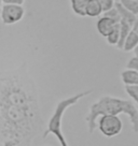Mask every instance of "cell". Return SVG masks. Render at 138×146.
I'll use <instances>...</instances> for the list:
<instances>
[{
    "mask_svg": "<svg viewBox=\"0 0 138 146\" xmlns=\"http://www.w3.org/2000/svg\"><path fill=\"white\" fill-rule=\"evenodd\" d=\"M42 127L36 85L19 70L0 73V144L31 146Z\"/></svg>",
    "mask_w": 138,
    "mask_h": 146,
    "instance_id": "1",
    "label": "cell"
},
{
    "mask_svg": "<svg viewBox=\"0 0 138 146\" xmlns=\"http://www.w3.org/2000/svg\"><path fill=\"white\" fill-rule=\"evenodd\" d=\"M120 114H125L129 117V123L132 125V130L135 133H138V109L132 101L112 96H102L91 105L88 114L85 117L88 132L92 134L96 130L97 119L100 116H119Z\"/></svg>",
    "mask_w": 138,
    "mask_h": 146,
    "instance_id": "2",
    "label": "cell"
},
{
    "mask_svg": "<svg viewBox=\"0 0 138 146\" xmlns=\"http://www.w3.org/2000/svg\"><path fill=\"white\" fill-rule=\"evenodd\" d=\"M90 94H92V89H88V90H84L81 92H78L74 96L68 97L66 99L60 100L57 105H56L55 110L53 112V114L51 115L50 119H49V123L46 126V130L43 132L42 137L46 139L48 135H54L57 139L58 143L60 144V146H69L63 131H62V121H63V116H64L65 112L71 108L72 105L77 104L79 101L83 99L84 97L88 96Z\"/></svg>",
    "mask_w": 138,
    "mask_h": 146,
    "instance_id": "3",
    "label": "cell"
},
{
    "mask_svg": "<svg viewBox=\"0 0 138 146\" xmlns=\"http://www.w3.org/2000/svg\"><path fill=\"white\" fill-rule=\"evenodd\" d=\"M97 128L102 135L106 137H113L122 132L123 123L119 116L102 115L97 119Z\"/></svg>",
    "mask_w": 138,
    "mask_h": 146,
    "instance_id": "4",
    "label": "cell"
},
{
    "mask_svg": "<svg viewBox=\"0 0 138 146\" xmlns=\"http://www.w3.org/2000/svg\"><path fill=\"white\" fill-rule=\"evenodd\" d=\"M25 15L23 5H3L1 7L0 17L5 25H13L22 21Z\"/></svg>",
    "mask_w": 138,
    "mask_h": 146,
    "instance_id": "5",
    "label": "cell"
},
{
    "mask_svg": "<svg viewBox=\"0 0 138 146\" xmlns=\"http://www.w3.org/2000/svg\"><path fill=\"white\" fill-rule=\"evenodd\" d=\"M117 25H118V23H115L112 19H110V18H108L102 15V16L97 21L96 29H97V31H98V33H99L101 36L106 38V36L113 30V28H115Z\"/></svg>",
    "mask_w": 138,
    "mask_h": 146,
    "instance_id": "6",
    "label": "cell"
},
{
    "mask_svg": "<svg viewBox=\"0 0 138 146\" xmlns=\"http://www.w3.org/2000/svg\"><path fill=\"white\" fill-rule=\"evenodd\" d=\"M121 81L125 86L138 85V71L126 68L121 72Z\"/></svg>",
    "mask_w": 138,
    "mask_h": 146,
    "instance_id": "7",
    "label": "cell"
},
{
    "mask_svg": "<svg viewBox=\"0 0 138 146\" xmlns=\"http://www.w3.org/2000/svg\"><path fill=\"white\" fill-rule=\"evenodd\" d=\"M115 7L117 8L118 12H119L120 19H121V22L127 23V24H129V25L132 26V25L134 24V22H135V19L137 18V16H136L135 14L132 13V12H129V10L125 9L124 7L121 5L119 1H117V2H115Z\"/></svg>",
    "mask_w": 138,
    "mask_h": 146,
    "instance_id": "8",
    "label": "cell"
},
{
    "mask_svg": "<svg viewBox=\"0 0 138 146\" xmlns=\"http://www.w3.org/2000/svg\"><path fill=\"white\" fill-rule=\"evenodd\" d=\"M102 14V9L98 0H88L85 8V16L98 17Z\"/></svg>",
    "mask_w": 138,
    "mask_h": 146,
    "instance_id": "9",
    "label": "cell"
},
{
    "mask_svg": "<svg viewBox=\"0 0 138 146\" xmlns=\"http://www.w3.org/2000/svg\"><path fill=\"white\" fill-rule=\"evenodd\" d=\"M137 45H138V35H136L132 30L129 33V36H126V39H125L122 50H124V52H132V50H134L137 47Z\"/></svg>",
    "mask_w": 138,
    "mask_h": 146,
    "instance_id": "10",
    "label": "cell"
},
{
    "mask_svg": "<svg viewBox=\"0 0 138 146\" xmlns=\"http://www.w3.org/2000/svg\"><path fill=\"white\" fill-rule=\"evenodd\" d=\"M88 0H70L71 9L78 16H85V8Z\"/></svg>",
    "mask_w": 138,
    "mask_h": 146,
    "instance_id": "11",
    "label": "cell"
},
{
    "mask_svg": "<svg viewBox=\"0 0 138 146\" xmlns=\"http://www.w3.org/2000/svg\"><path fill=\"white\" fill-rule=\"evenodd\" d=\"M119 25H120V41L118 43L117 47L119 50H122V47H123V44H124L126 36H129V33L132 31V26L127 23H124V22H120Z\"/></svg>",
    "mask_w": 138,
    "mask_h": 146,
    "instance_id": "12",
    "label": "cell"
},
{
    "mask_svg": "<svg viewBox=\"0 0 138 146\" xmlns=\"http://www.w3.org/2000/svg\"><path fill=\"white\" fill-rule=\"evenodd\" d=\"M119 24H118V25L113 28V30L106 36L107 43H108L109 45L117 46L118 43H119V41H120V25Z\"/></svg>",
    "mask_w": 138,
    "mask_h": 146,
    "instance_id": "13",
    "label": "cell"
},
{
    "mask_svg": "<svg viewBox=\"0 0 138 146\" xmlns=\"http://www.w3.org/2000/svg\"><path fill=\"white\" fill-rule=\"evenodd\" d=\"M119 2L129 12L138 16V1L136 0H119Z\"/></svg>",
    "mask_w": 138,
    "mask_h": 146,
    "instance_id": "14",
    "label": "cell"
},
{
    "mask_svg": "<svg viewBox=\"0 0 138 146\" xmlns=\"http://www.w3.org/2000/svg\"><path fill=\"white\" fill-rule=\"evenodd\" d=\"M125 91L129 96V98L138 104V85L134 86H125Z\"/></svg>",
    "mask_w": 138,
    "mask_h": 146,
    "instance_id": "15",
    "label": "cell"
},
{
    "mask_svg": "<svg viewBox=\"0 0 138 146\" xmlns=\"http://www.w3.org/2000/svg\"><path fill=\"white\" fill-rule=\"evenodd\" d=\"M102 14H104V16L110 18V19H112V21H113V22H115V23L119 24L120 22H121L119 12H118V10H117V8H115V7H113L112 9L108 10V11H106V12H104Z\"/></svg>",
    "mask_w": 138,
    "mask_h": 146,
    "instance_id": "16",
    "label": "cell"
},
{
    "mask_svg": "<svg viewBox=\"0 0 138 146\" xmlns=\"http://www.w3.org/2000/svg\"><path fill=\"white\" fill-rule=\"evenodd\" d=\"M99 1V3L101 5V9H102V13L104 12H106L108 10L112 9L115 5V0H98Z\"/></svg>",
    "mask_w": 138,
    "mask_h": 146,
    "instance_id": "17",
    "label": "cell"
},
{
    "mask_svg": "<svg viewBox=\"0 0 138 146\" xmlns=\"http://www.w3.org/2000/svg\"><path fill=\"white\" fill-rule=\"evenodd\" d=\"M126 68L138 71V56L135 55L132 58H129V60L127 61V64H126Z\"/></svg>",
    "mask_w": 138,
    "mask_h": 146,
    "instance_id": "18",
    "label": "cell"
},
{
    "mask_svg": "<svg viewBox=\"0 0 138 146\" xmlns=\"http://www.w3.org/2000/svg\"><path fill=\"white\" fill-rule=\"evenodd\" d=\"M132 30H133L136 35H138V16H137V18L135 19L134 24L132 25Z\"/></svg>",
    "mask_w": 138,
    "mask_h": 146,
    "instance_id": "19",
    "label": "cell"
},
{
    "mask_svg": "<svg viewBox=\"0 0 138 146\" xmlns=\"http://www.w3.org/2000/svg\"><path fill=\"white\" fill-rule=\"evenodd\" d=\"M134 54L136 55V56H138V45H137V47L134 50Z\"/></svg>",
    "mask_w": 138,
    "mask_h": 146,
    "instance_id": "20",
    "label": "cell"
},
{
    "mask_svg": "<svg viewBox=\"0 0 138 146\" xmlns=\"http://www.w3.org/2000/svg\"><path fill=\"white\" fill-rule=\"evenodd\" d=\"M1 3H2V0H0V5H1Z\"/></svg>",
    "mask_w": 138,
    "mask_h": 146,
    "instance_id": "21",
    "label": "cell"
},
{
    "mask_svg": "<svg viewBox=\"0 0 138 146\" xmlns=\"http://www.w3.org/2000/svg\"><path fill=\"white\" fill-rule=\"evenodd\" d=\"M0 14H1V7H0Z\"/></svg>",
    "mask_w": 138,
    "mask_h": 146,
    "instance_id": "22",
    "label": "cell"
},
{
    "mask_svg": "<svg viewBox=\"0 0 138 146\" xmlns=\"http://www.w3.org/2000/svg\"><path fill=\"white\" fill-rule=\"evenodd\" d=\"M115 1H117V0H115ZM118 1H119V0H118Z\"/></svg>",
    "mask_w": 138,
    "mask_h": 146,
    "instance_id": "23",
    "label": "cell"
},
{
    "mask_svg": "<svg viewBox=\"0 0 138 146\" xmlns=\"http://www.w3.org/2000/svg\"><path fill=\"white\" fill-rule=\"evenodd\" d=\"M136 1H138V0H136Z\"/></svg>",
    "mask_w": 138,
    "mask_h": 146,
    "instance_id": "24",
    "label": "cell"
}]
</instances>
